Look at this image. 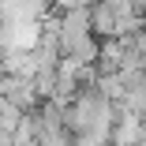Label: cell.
<instances>
[{"label": "cell", "mask_w": 146, "mask_h": 146, "mask_svg": "<svg viewBox=\"0 0 146 146\" xmlns=\"http://www.w3.org/2000/svg\"><path fill=\"white\" fill-rule=\"evenodd\" d=\"M30 4H34V8H38V11H41V15H45V11H49V8H52V4H56V0H30Z\"/></svg>", "instance_id": "6da1fadb"}]
</instances>
